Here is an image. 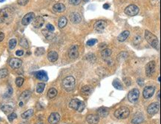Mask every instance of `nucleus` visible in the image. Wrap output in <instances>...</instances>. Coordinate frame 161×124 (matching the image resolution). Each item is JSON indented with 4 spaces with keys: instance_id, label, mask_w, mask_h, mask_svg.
Segmentation results:
<instances>
[{
    "instance_id": "obj_37",
    "label": "nucleus",
    "mask_w": 161,
    "mask_h": 124,
    "mask_svg": "<svg viewBox=\"0 0 161 124\" xmlns=\"http://www.w3.org/2000/svg\"><path fill=\"white\" fill-rule=\"evenodd\" d=\"M9 72H8V69H2L0 70V78H5L8 75Z\"/></svg>"
},
{
    "instance_id": "obj_43",
    "label": "nucleus",
    "mask_w": 161,
    "mask_h": 124,
    "mask_svg": "<svg viewBox=\"0 0 161 124\" xmlns=\"http://www.w3.org/2000/svg\"><path fill=\"white\" fill-rule=\"evenodd\" d=\"M13 94V89H12V88L11 87H8V91H7V92L5 94V95H4V97H10L11 94Z\"/></svg>"
},
{
    "instance_id": "obj_21",
    "label": "nucleus",
    "mask_w": 161,
    "mask_h": 124,
    "mask_svg": "<svg viewBox=\"0 0 161 124\" xmlns=\"http://www.w3.org/2000/svg\"><path fill=\"white\" fill-rule=\"evenodd\" d=\"M53 9L56 13H62L65 10V6L62 3H57V4L54 5Z\"/></svg>"
},
{
    "instance_id": "obj_2",
    "label": "nucleus",
    "mask_w": 161,
    "mask_h": 124,
    "mask_svg": "<svg viewBox=\"0 0 161 124\" xmlns=\"http://www.w3.org/2000/svg\"><path fill=\"white\" fill-rule=\"evenodd\" d=\"M145 37L147 42L152 46L154 48L157 50L160 49V45H159V40L157 39V37L153 34L152 33H151L149 31L146 30L145 31Z\"/></svg>"
},
{
    "instance_id": "obj_36",
    "label": "nucleus",
    "mask_w": 161,
    "mask_h": 124,
    "mask_svg": "<svg viewBox=\"0 0 161 124\" xmlns=\"http://www.w3.org/2000/svg\"><path fill=\"white\" fill-rule=\"evenodd\" d=\"M17 44V41L16 39H11L10 41H9V43H8V46H9V48L10 49H14V48L16 46Z\"/></svg>"
},
{
    "instance_id": "obj_27",
    "label": "nucleus",
    "mask_w": 161,
    "mask_h": 124,
    "mask_svg": "<svg viewBox=\"0 0 161 124\" xmlns=\"http://www.w3.org/2000/svg\"><path fill=\"white\" fill-rule=\"evenodd\" d=\"M101 55L103 59H107L108 57H110V56L111 55V49H108V48H106V49H103L101 52Z\"/></svg>"
},
{
    "instance_id": "obj_48",
    "label": "nucleus",
    "mask_w": 161,
    "mask_h": 124,
    "mask_svg": "<svg viewBox=\"0 0 161 124\" xmlns=\"http://www.w3.org/2000/svg\"><path fill=\"white\" fill-rule=\"evenodd\" d=\"M23 54H24V51H22V50H18V51H16V56H19V57L22 56Z\"/></svg>"
},
{
    "instance_id": "obj_9",
    "label": "nucleus",
    "mask_w": 161,
    "mask_h": 124,
    "mask_svg": "<svg viewBox=\"0 0 161 124\" xmlns=\"http://www.w3.org/2000/svg\"><path fill=\"white\" fill-rule=\"evenodd\" d=\"M155 67H156V63L154 61H151L146 64V74L148 77H151L152 75H153L155 71Z\"/></svg>"
},
{
    "instance_id": "obj_39",
    "label": "nucleus",
    "mask_w": 161,
    "mask_h": 124,
    "mask_svg": "<svg viewBox=\"0 0 161 124\" xmlns=\"http://www.w3.org/2000/svg\"><path fill=\"white\" fill-rule=\"evenodd\" d=\"M45 53V48H37L35 51V55L36 56H41L44 54Z\"/></svg>"
},
{
    "instance_id": "obj_16",
    "label": "nucleus",
    "mask_w": 161,
    "mask_h": 124,
    "mask_svg": "<svg viewBox=\"0 0 161 124\" xmlns=\"http://www.w3.org/2000/svg\"><path fill=\"white\" fill-rule=\"evenodd\" d=\"M35 76L38 80L44 81V82H46V81L48 80V77L47 73L45 71H39L37 72H36L35 73Z\"/></svg>"
},
{
    "instance_id": "obj_54",
    "label": "nucleus",
    "mask_w": 161,
    "mask_h": 124,
    "mask_svg": "<svg viewBox=\"0 0 161 124\" xmlns=\"http://www.w3.org/2000/svg\"><path fill=\"white\" fill-rule=\"evenodd\" d=\"M158 81H159V82H160V77H158Z\"/></svg>"
},
{
    "instance_id": "obj_6",
    "label": "nucleus",
    "mask_w": 161,
    "mask_h": 124,
    "mask_svg": "<svg viewBox=\"0 0 161 124\" xmlns=\"http://www.w3.org/2000/svg\"><path fill=\"white\" fill-rule=\"evenodd\" d=\"M124 12L126 15L134 16L137 15L139 13V8L135 5H130L125 8Z\"/></svg>"
},
{
    "instance_id": "obj_53",
    "label": "nucleus",
    "mask_w": 161,
    "mask_h": 124,
    "mask_svg": "<svg viewBox=\"0 0 161 124\" xmlns=\"http://www.w3.org/2000/svg\"><path fill=\"white\" fill-rule=\"evenodd\" d=\"M19 106H23V102H22V101L19 103Z\"/></svg>"
},
{
    "instance_id": "obj_32",
    "label": "nucleus",
    "mask_w": 161,
    "mask_h": 124,
    "mask_svg": "<svg viewBox=\"0 0 161 124\" xmlns=\"http://www.w3.org/2000/svg\"><path fill=\"white\" fill-rule=\"evenodd\" d=\"M67 22H68V20H67V19H66V17H65V16H62L60 18V19H59V27L60 28H64V27H65V25H67Z\"/></svg>"
},
{
    "instance_id": "obj_33",
    "label": "nucleus",
    "mask_w": 161,
    "mask_h": 124,
    "mask_svg": "<svg viewBox=\"0 0 161 124\" xmlns=\"http://www.w3.org/2000/svg\"><path fill=\"white\" fill-rule=\"evenodd\" d=\"M108 111L107 109L105 108H100L98 110V115L101 117H106L108 116Z\"/></svg>"
},
{
    "instance_id": "obj_22",
    "label": "nucleus",
    "mask_w": 161,
    "mask_h": 124,
    "mask_svg": "<svg viewBox=\"0 0 161 124\" xmlns=\"http://www.w3.org/2000/svg\"><path fill=\"white\" fill-rule=\"evenodd\" d=\"M92 89L89 86V85H84L82 88H81V93L82 94L85 96V97H87V96H89L91 94Z\"/></svg>"
},
{
    "instance_id": "obj_41",
    "label": "nucleus",
    "mask_w": 161,
    "mask_h": 124,
    "mask_svg": "<svg viewBox=\"0 0 161 124\" xmlns=\"http://www.w3.org/2000/svg\"><path fill=\"white\" fill-rule=\"evenodd\" d=\"M97 42V39H91L88 40V42H87V43H86V44H87L88 46H94Z\"/></svg>"
},
{
    "instance_id": "obj_52",
    "label": "nucleus",
    "mask_w": 161,
    "mask_h": 124,
    "mask_svg": "<svg viewBox=\"0 0 161 124\" xmlns=\"http://www.w3.org/2000/svg\"><path fill=\"white\" fill-rule=\"evenodd\" d=\"M21 124H29V123H28V121H25V122H22V123H21Z\"/></svg>"
},
{
    "instance_id": "obj_44",
    "label": "nucleus",
    "mask_w": 161,
    "mask_h": 124,
    "mask_svg": "<svg viewBox=\"0 0 161 124\" xmlns=\"http://www.w3.org/2000/svg\"><path fill=\"white\" fill-rule=\"evenodd\" d=\"M29 0H18L17 2L19 5H22V6H25L28 3Z\"/></svg>"
},
{
    "instance_id": "obj_14",
    "label": "nucleus",
    "mask_w": 161,
    "mask_h": 124,
    "mask_svg": "<svg viewBox=\"0 0 161 124\" xmlns=\"http://www.w3.org/2000/svg\"><path fill=\"white\" fill-rule=\"evenodd\" d=\"M107 24L104 20H99L94 24V29L98 32H102L106 28Z\"/></svg>"
},
{
    "instance_id": "obj_56",
    "label": "nucleus",
    "mask_w": 161,
    "mask_h": 124,
    "mask_svg": "<svg viewBox=\"0 0 161 124\" xmlns=\"http://www.w3.org/2000/svg\"><path fill=\"white\" fill-rule=\"evenodd\" d=\"M5 0H0V2H5Z\"/></svg>"
},
{
    "instance_id": "obj_17",
    "label": "nucleus",
    "mask_w": 161,
    "mask_h": 124,
    "mask_svg": "<svg viewBox=\"0 0 161 124\" xmlns=\"http://www.w3.org/2000/svg\"><path fill=\"white\" fill-rule=\"evenodd\" d=\"M70 20L72 23H79L82 21V16L78 13H71L70 15Z\"/></svg>"
},
{
    "instance_id": "obj_57",
    "label": "nucleus",
    "mask_w": 161,
    "mask_h": 124,
    "mask_svg": "<svg viewBox=\"0 0 161 124\" xmlns=\"http://www.w3.org/2000/svg\"><path fill=\"white\" fill-rule=\"evenodd\" d=\"M83 1H85V2H88L89 0H83Z\"/></svg>"
},
{
    "instance_id": "obj_34",
    "label": "nucleus",
    "mask_w": 161,
    "mask_h": 124,
    "mask_svg": "<svg viewBox=\"0 0 161 124\" xmlns=\"http://www.w3.org/2000/svg\"><path fill=\"white\" fill-rule=\"evenodd\" d=\"M128 57H129L128 53H126V52H121L120 54L117 56V60H118L120 62H123L125 60L127 59Z\"/></svg>"
},
{
    "instance_id": "obj_46",
    "label": "nucleus",
    "mask_w": 161,
    "mask_h": 124,
    "mask_svg": "<svg viewBox=\"0 0 161 124\" xmlns=\"http://www.w3.org/2000/svg\"><path fill=\"white\" fill-rule=\"evenodd\" d=\"M46 29H47L48 31H51V32H53L55 28H54L53 25H51V24H48V25H46Z\"/></svg>"
},
{
    "instance_id": "obj_58",
    "label": "nucleus",
    "mask_w": 161,
    "mask_h": 124,
    "mask_svg": "<svg viewBox=\"0 0 161 124\" xmlns=\"http://www.w3.org/2000/svg\"><path fill=\"white\" fill-rule=\"evenodd\" d=\"M0 120H1V117H0Z\"/></svg>"
},
{
    "instance_id": "obj_5",
    "label": "nucleus",
    "mask_w": 161,
    "mask_h": 124,
    "mask_svg": "<svg viewBox=\"0 0 161 124\" xmlns=\"http://www.w3.org/2000/svg\"><path fill=\"white\" fill-rule=\"evenodd\" d=\"M69 107L79 112H82L85 109V103L78 99H73L69 103Z\"/></svg>"
},
{
    "instance_id": "obj_51",
    "label": "nucleus",
    "mask_w": 161,
    "mask_h": 124,
    "mask_svg": "<svg viewBox=\"0 0 161 124\" xmlns=\"http://www.w3.org/2000/svg\"><path fill=\"white\" fill-rule=\"evenodd\" d=\"M157 98L158 99V100L159 101L160 100V92H158V95L157 96Z\"/></svg>"
},
{
    "instance_id": "obj_25",
    "label": "nucleus",
    "mask_w": 161,
    "mask_h": 124,
    "mask_svg": "<svg viewBox=\"0 0 161 124\" xmlns=\"http://www.w3.org/2000/svg\"><path fill=\"white\" fill-rule=\"evenodd\" d=\"M1 109L5 114H10V113H12V111L14 110L13 107L10 105H3L1 107Z\"/></svg>"
},
{
    "instance_id": "obj_7",
    "label": "nucleus",
    "mask_w": 161,
    "mask_h": 124,
    "mask_svg": "<svg viewBox=\"0 0 161 124\" xmlns=\"http://www.w3.org/2000/svg\"><path fill=\"white\" fill-rule=\"evenodd\" d=\"M139 97H140V92L137 88H134L131 90L128 94V99L131 103H135L136 101H137Z\"/></svg>"
},
{
    "instance_id": "obj_50",
    "label": "nucleus",
    "mask_w": 161,
    "mask_h": 124,
    "mask_svg": "<svg viewBox=\"0 0 161 124\" xmlns=\"http://www.w3.org/2000/svg\"><path fill=\"white\" fill-rule=\"evenodd\" d=\"M109 7H110V5H109L108 3H106V4L103 5V8H104V9H108Z\"/></svg>"
},
{
    "instance_id": "obj_38",
    "label": "nucleus",
    "mask_w": 161,
    "mask_h": 124,
    "mask_svg": "<svg viewBox=\"0 0 161 124\" xmlns=\"http://www.w3.org/2000/svg\"><path fill=\"white\" fill-rule=\"evenodd\" d=\"M19 44H20V46L23 48H28V41H27V39H25V38H22V39H21L20 40V42H19Z\"/></svg>"
},
{
    "instance_id": "obj_55",
    "label": "nucleus",
    "mask_w": 161,
    "mask_h": 124,
    "mask_svg": "<svg viewBox=\"0 0 161 124\" xmlns=\"http://www.w3.org/2000/svg\"><path fill=\"white\" fill-rule=\"evenodd\" d=\"M37 124H43V123H42V122H39V123H37Z\"/></svg>"
},
{
    "instance_id": "obj_23",
    "label": "nucleus",
    "mask_w": 161,
    "mask_h": 124,
    "mask_svg": "<svg viewBox=\"0 0 161 124\" xmlns=\"http://www.w3.org/2000/svg\"><path fill=\"white\" fill-rule=\"evenodd\" d=\"M48 59L51 62H56L58 60V54L56 51H50L48 54Z\"/></svg>"
},
{
    "instance_id": "obj_4",
    "label": "nucleus",
    "mask_w": 161,
    "mask_h": 124,
    "mask_svg": "<svg viewBox=\"0 0 161 124\" xmlns=\"http://www.w3.org/2000/svg\"><path fill=\"white\" fill-rule=\"evenodd\" d=\"M129 114H130V111H129V108L123 106V107H120V108H119L115 111L114 116L117 119L121 120V119L127 118L129 116Z\"/></svg>"
},
{
    "instance_id": "obj_1",
    "label": "nucleus",
    "mask_w": 161,
    "mask_h": 124,
    "mask_svg": "<svg viewBox=\"0 0 161 124\" xmlns=\"http://www.w3.org/2000/svg\"><path fill=\"white\" fill-rule=\"evenodd\" d=\"M14 19V12L9 8H2L0 10V23H10Z\"/></svg>"
},
{
    "instance_id": "obj_10",
    "label": "nucleus",
    "mask_w": 161,
    "mask_h": 124,
    "mask_svg": "<svg viewBox=\"0 0 161 124\" xmlns=\"http://www.w3.org/2000/svg\"><path fill=\"white\" fill-rule=\"evenodd\" d=\"M68 54L69 58L72 59V60H75L77 59L79 56V51H78V47L76 45H74L69 48L68 50Z\"/></svg>"
},
{
    "instance_id": "obj_15",
    "label": "nucleus",
    "mask_w": 161,
    "mask_h": 124,
    "mask_svg": "<svg viewBox=\"0 0 161 124\" xmlns=\"http://www.w3.org/2000/svg\"><path fill=\"white\" fill-rule=\"evenodd\" d=\"M60 120V116L57 112L51 113L48 117V122L50 124H56L59 123Z\"/></svg>"
},
{
    "instance_id": "obj_20",
    "label": "nucleus",
    "mask_w": 161,
    "mask_h": 124,
    "mask_svg": "<svg viewBox=\"0 0 161 124\" xmlns=\"http://www.w3.org/2000/svg\"><path fill=\"white\" fill-rule=\"evenodd\" d=\"M144 120V117L141 113H137L134 117L132 119V123L134 124H140L143 123Z\"/></svg>"
},
{
    "instance_id": "obj_31",
    "label": "nucleus",
    "mask_w": 161,
    "mask_h": 124,
    "mask_svg": "<svg viewBox=\"0 0 161 124\" xmlns=\"http://www.w3.org/2000/svg\"><path fill=\"white\" fill-rule=\"evenodd\" d=\"M42 34L46 38L48 39H52L54 37V34L53 32H51V31H48L47 29H45V30H42Z\"/></svg>"
},
{
    "instance_id": "obj_47",
    "label": "nucleus",
    "mask_w": 161,
    "mask_h": 124,
    "mask_svg": "<svg viewBox=\"0 0 161 124\" xmlns=\"http://www.w3.org/2000/svg\"><path fill=\"white\" fill-rule=\"evenodd\" d=\"M69 2L70 4L71 5H78L80 4L81 2V0H69Z\"/></svg>"
},
{
    "instance_id": "obj_12",
    "label": "nucleus",
    "mask_w": 161,
    "mask_h": 124,
    "mask_svg": "<svg viewBox=\"0 0 161 124\" xmlns=\"http://www.w3.org/2000/svg\"><path fill=\"white\" fill-rule=\"evenodd\" d=\"M34 18H35V14L33 13H32V12L28 13L22 18V23L23 25H29L31 22H33Z\"/></svg>"
},
{
    "instance_id": "obj_8",
    "label": "nucleus",
    "mask_w": 161,
    "mask_h": 124,
    "mask_svg": "<svg viewBox=\"0 0 161 124\" xmlns=\"http://www.w3.org/2000/svg\"><path fill=\"white\" fill-rule=\"evenodd\" d=\"M160 109V103H153L152 104H150L148 108H147V111L148 114L150 115H154L155 114H157L158 112Z\"/></svg>"
},
{
    "instance_id": "obj_30",
    "label": "nucleus",
    "mask_w": 161,
    "mask_h": 124,
    "mask_svg": "<svg viewBox=\"0 0 161 124\" xmlns=\"http://www.w3.org/2000/svg\"><path fill=\"white\" fill-rule=\"evenodd\" d=\"M57 94V91L56 89H55L54 88H51L48 90V97L50 98V99H52V98H54Z\"/></svg>"
},
{
    "instance_id": "obj_49",
    "label": "nucleus",
    "mask_w": 161,
    "mask_h": 124,
    "mask_svg": "<svg viewBox=\"0 0 161 124\" xmlns=\"http://www.w3.org/2000/svg\"><path fill=\"white\" fill-rule=\"evenodd\" d=\"M5 38V34L2 32H0V42Z\"/></svg>"
},
{
    "instance_id": "obj_29",
    "label": "nucleus",
    "mask_w": 161,
    "mask_h": 124,
    "mask_svg": "<svg viewBox=\"0 0 161 124\" xmlns=\"http://www.w3.org/2000/svg\"><path fill=\"white\" fill-rule=\"evenodd\" d=\"M112 85H113V86L116 89H118V90H123V85H122V83H120V81L118 79H116V80H114L113 81Z\"/></svg>"
},
{
    "instance_id": "obj_42",
    "label": "nucleus",
    "mask_w": 161,
    "mask_h": 124,
    "mask_svg": "<svg viewBox=\"0 0 161 124\" xmlns=\"http://www.w3.org/2000/svg\"><path fill=\"white\" fill-rule=\"evenodd\" d=\"M17 117V115H16V114L15 113H14V112H12V113H10L9 115L8 116V120H9V121H10V122H12L14 119H16Z\"/></svg>"
},
{
    "instance_id": "obj_45",
    "label": "nucleus",
    "mask_w": 161,
    "mask_h": 124,
    "mask_svg": "<svg viewBox=\"0 0 161 124\" xmlns=\"http://www.w3.org/2000/svg\"><path fill=\"white\" fill-rule=\"evenodd\" d=\"M141 40H142V38H141L140 36H136L135 38L134 39V43L135 45H138L141 42Z\"/></svg>"
},
{
    "instance_id": "obj_3",
    "label": "nucleus",
    "mask_w": 161,
    "mask_h": 124,
    "mask_svg": "<svg viewBox=\"0 0 161 124\" xmlns=\"http://www.w3.org/2000/svg\"><path fill=\"white\" fill-rule=\"evenodd\" d=\"M75 85H76L75 79L71 76L67 77L62 80V86L66 92H70L73 91L75 88Z\"/></svg>"
},
{
    "instance_id": "obj_26",
    "label": "nucleus",
    "mask_w": 161,
    "mask_h": 124,
    "mask_svg": "<svg viewBox=\"0 0 161 124\" xmlns=\"http://www.w3.org/2000/svg\"><path fill=\"white\" fill-rule=\"evenodd\" d=\"M31 97V92L29 91H25L24 92H22V94H21L20 96V100L23 102V101H26L28 100Z\"/></svg>"
},
{
    "instance_id": "obj_13",
    "label": "nucleus",
    "mask_w": 161,
    "mask_h": 124,
    "mask_svg": "<svg viewBox=\"0 0 161 124\" xmlns=\"http://www.w3.org/2000/svg\"><path fill=\"white\" fill-rule=\"evenodd\" d=\"M9 65L12 69H19L22 66V61L18 58H12L9 61Z\"/></svg>"
},
{
    "instance_id": "obj_28",
    "label": "nucleus",
    "mask_w": 161,
    "mask_h": 124,
    "mask_svg": "<svg viewBox=\"0 0 161 124\" xmlns=\"http://www.w3.org/2000/svg\"><path fill=\"white\" fill-rule=\"evenodd\" d=\"M33 109H28L26 111H25L24 113H22L21 116L23 119H28L31 116H33Z\"/></svg>"
},
{
    "instance_id": "obj_18",
    "label": "nucleus",
    "mask_w": 161,
    "mask_h": 124,
    "mask_svg": "<svg viewBox=\"0 0 161 124\" xmlns=\"http://www.w3.org/2000/svg\"><path fill=\"white\" fill-rule=\"evenodd\" d=\"M44 19L42 16H37V18H34L33 20V25L36 28H39L44 25Z\"/></svg>"
},
{
    "instance_id": "obj_19",
    "label": "nucleus",
    "mask_w": 161,
    "mask_h": 124,
    "mask_svg": "<svg viewBox=\"0 0 161 124\" xmlns=\"http://www.w3.org/2000/svg\"><path fill=\"white\" fill-rule=\"evenodd\" d=\"M86 120L88 123L90 124H97L99 123L100 120V117L97 115H88Z\"/></svg>"
},
{
    "instance_id": "obj_24",
    "label": "nucleus",
    "mask_w": 161,
    "mask_h": 124,
    "mask_svg": "<svg viewBox=\"0 0 161 124\" xmlns=\"http://www.w3.org/2000/svg\"><path fill=\"white\" fill-rule=\"evenodd\" d=\"M129 34H130V32H129V31H124L123 32H122V33H121L118 36V37H117V39H118V41H120V42H124L125 39L129 37Z\"/></svg>"
},
{
    "instance_id": "obj_35",
    "label": "nucleus",
    "mask_w": 161,
    "mask_h": 124,
    "mask_svg": "<svg viewBox=\"0 0 161 124\" xmlns=\"http://www.w3.org/2000/svg\"><path fill=\"white\" fill-rule=\"evenodd\" d=\"M45 83H38L37 86V92L39 94L42 93L43 91H44V89H45Z\"/></svg>"
},
{
    "instance_id": "obj_40",
    "label": "nucleus",
    "mask_w": 161,
    "mask_h": 124,
    "mask_svg": "<svg viewBox=\"0 0 161 124\" xmlns=\"http://www.w3.org/2000/svg\"><path fill=\"white\" fill-rule=\"evenodd\" d=\"M23 83H24V79L22 77H17L16 79V85L18 87H21Z\"/></svg>"
},
{
    "instance_id": "obj_11",
    "label": "nucleus",
    "mask_w": 161,
    "mask_h": 124,
    "mask_svg": "<svg viewBox=\"0 0 161 124\" xmlns=\"http://www.w3.org/2000/svg\"><path fill=\"white\" fill-rule=\"evenodd\" d=\"M155 88L154 86H146L143 90V97L145 99H149L153 96Z\"/></svg>"
}]
</instances>
